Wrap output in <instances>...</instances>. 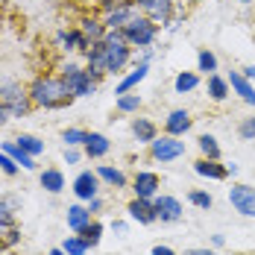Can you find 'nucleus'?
I'll return each mask as SVG.
<instances>
[{"mask_svg":"<svg viewBox=\"0 0 255 255\" xmlns=\"http://www.w3.org/2000/svg\"><path fill=\"white\" fill-rule=\"evenodd\" d=\"M211 241H214V247H223V244H226V238H223V235H214Z\"/></svg>","mask_w":255,"mask_h":255,"instance_id":"de8ad7c7","label":"nucleus"},{"mask_svg":"<svg viewBox=\"0 0 255 255\" xmlns=\"http://www.w3.org/2000/svg\"><path fill=\"white\" fill-rule=\"evenodd\" d=\"M103 50H106V71L109 74H121L127 68L129 56H132V44L124 38L121 29H109L103 38Z\"/></svg>","mask_w":255,"mask_h":255,"instance_id":"7ed1b4c3","label":"nucleus"},{"mask_svg":"<svg viewBox=\"0 0 255 255\" xmlns=\"http://www.w3.org/2000/svg\"><path fill=\"white\" fill-rule=\"evenodd\" d=\"M85 155L88 158H103V155L112 150V144H109V138L103 135V132H88V141H85Z\"/></svg>","mask_w":255,"mask_h":255,"instance_id":"aec40b11","label":"nucleus"},{"mask_svg":"<svg viewBox=\"0 0 255 255\" xmlns=\"http://www.w3.org/2000/svg\"><path fill=\"white\" fill-rule=\"evenodd\" d=\"M38 182H41V188H44L47 194H62V191H65V173H62L59 167H44V170L38 173Z\"/></svg>","mask_w":255,"mask_h":255,"instance_id":"a211bd4d","label":"nucleus"},{"mask_svg":"<svg viewBox=\"0 0 255 255\" xmlns=\"http://www.w3.org/2000/svg\"><path fill=\"white\" fill-rule=\"evenodd\" d=\"M56 38L65 44V50H82V53L91 50V41L82 35V29H59Z\"/></svg>","mask_w":255,"mask_h":255,"instance_id":"f3484780","label":"nucleus"},{"mask_svg":"<svg viewBox=\"0 0 255 255\" xmlns=\"http://www.w3.org/2000/svg\"><path fill=\"white\" fill-rule=\"evenodd\" d=\"M74 197H77L79 203H88V200H94L97 194H100V176H97V170H82L77 179H74Z\"/></svg>","mask_w":255,"mask_h":255,"instance_id":"0eeeda50","label":"nucleus"},{"mask_svg":"<svg viewBox=\"0 0 255 255\" xmlns=\"http://www.w3.org/2000/svg\"><path fill=\"white\" fill-rule=\"evenodd\" d=\"M150 155L155 161L167 164V161H176L179 155H185V141H179L176 135H155V141L150 144Z\"/></svg>","mask_w":255,"mask_h":255,"instance_id":"423d86ee","label":"nucleus"},{"mask_svg":"<svg viewBox=\"0 0 255 255\" xmlns=\"http://www.w3.org/2000/svg\"><path fill=\"white\" fill-rule=\"evenodd\" d=\"M150 255H176V253H173L170 247H161V244H158V247H153V253Z\"/></svg>","mask_w":255,"mask_h":255,"instance_id":"37998d69","label":"nucleus"},{"mask_svg":"<svg viewBox=\"0 0 255 255\" xmlns=\"http://www.w3.org/2000/svg\"><path fill=\"white\" fill-rule=\"evenodd\" d=\"M0 255H6V250H0Z\"/></svg>","mask_w":255,"mask_h":255,"instance_id":"603ef678","label":"nucleus"},{"mask_svg":"<svg viewBox=\"0 0 255 255\" xmlns=\"http://www.w3.org/2000/svg\"><path fill=\"white\" fill-rule=\"evenodd\" d=\"M194 170H197L200 176H205V179H217V182L229 176V170H226L223 164H217L214 158H200V161L194 164Z\"/></svg>","mask_w":255,"mask_h":255,"instance_id":"4be33fe9","label":"nucleus"},{"mask_svg":"<svg viewBox=\"0 0 255 255\" xmlns=\"http://www.w3.org/2000/svg\"><path fill=\"white\" fill-rule=\"evenodd\" d=\"M191 124H194V121H191V115H188V112H185V109H173V112H170V115H167V121H164V129H167V135H185V132H188V129H191Z\"/></svg>","mask_w":255,"mask_h":255,"instance_id":"dca6fc26","label":"nucleus"},{"mask_svg":"<svg viewBox=\"0 0 255 255\" xmlns=\"http://www.w3.org/2000/svg\"><path fill=\"white\" fill-rule=\"evenodd\" d=\"M200 153H203V158H220V144H217V138L214 135H200Z\"/></svg>","mask_w":255,"mask_h":255,"instance_id":"c756f323","label":"nucleus"},{"mask_svg":"<svg viewBox=\"0 0 255 255\" xmlns=\"http://www.w3.org/2000/svg\"><path fill=\"white\" fill-rule=\"evenodd\" d=\"M77 235L85 241V244H88V247H97V244H100V238H103V223L91 220V223H88V226H82Z\"/></svg>","mask_w":255,"mask_h":255,"instance_id":"c85d7f7f","label":"nucleus"},{"mask_svg":"<svg viewBox=\"0 0 255 255\" xmlns=\"http://www.w3.org/2000/svg\"><path fill=\"white\" fill-rule=\"evenodd\" d=\"M197 65H200V71H203V74H208V77H211V74H217V56H214L211 50H200V56H197Z\"/></svg>","mask_w":255,"mask_h":255,"instance_id":"72a5a7b5","label":"nucleus"},{"mask_svg":"<svg viewBox=\"0 0 255 255\" xmlns=\"http://www.w3.org/2000/svg\"><path fill=\"white\" fill-rule=\"evenodd\" d=\"M188 200H191V205H197V208H205V211H208V208H211V203H214L208 191H191V194H188Z\"/></svg>","mask_w":255,"mask_h":255,"instance_id":"4c0bfd02","label":"nucleus"},{"mask_svg":"<svg viewBox=\"0 0 255 255\" xmlns=\"http://www.w3.org/2000/svg\"><path fill=\"white\" fill-rule=\"evenodd\" d=\"M15 211H18V200H15V197L0 200V232H6V229L15 226Z\"/></svg>","mask_w":255,"mask_h":255,"instance_id":"a878e982","label":"nucleus"},{"mask_svg":"<svg viewBox=\"0 0 255 255\" xmlns=\"http://www.w3.org/2000/svg\"><path fill=\"white\" fill-rule=\"evenodd\" d=\"M135 3L147 12V18L155 21V24H167L173 18V0H135Z\"/></svg>","mask_w":255,"mask_h":255,"instance_id":"f8f14e48","label":"nucleus"},{"mask_svg":"<svg viewBox=\"0 0 255 255\" xmlns=\"http://www.w3.org/2000/svg\"><path fill=\"white\" fill-rule=\"evenodd\" d=\"M79 29H82V35L94 44V41H103L106 38V32H109V26L103 24V21H94V18H85L82 24H79Z\"/></svg>","mask_w":255,"mask_h":255,"instance_id":"bb28decb","label":"nucleus"},{"mask_svg":"<svg viewBox=\"0 0 255 255\" xmlns=\"http://www.w3.org/2000/svg\"><path fill=\"white\" fill-rule=\"evenodd\" d=\"M85 141H88L85 129H65L62 132V144L65 147H85Z\"/></svg>","mask_w":255,"mask_h":255,"instance_id":"473e14b6","label":"nucleus"},{"mask_svg":"<svg viewBox=\"0 0 255 255\" xmlns=\"http://www.w3.org/2000/svg\"><path fill=\"white\" fill-rule=\"evenodd\" d=\"M18 170H21V164H18V161H15L9 153H3V150H0V173H6V176H15Z\"/></svg>","mask_w":255,"mask_h":255,"instance_id":"e433bc0d","label":"nucleus"},{"mask_svg":"<svg viewBox=\"0 0 255 255\" xmlns=\"http://www.w3.org/2000/svg\"><path fill=\"white\" fill-rule=\"evenodd\" d=\"M29 100H32V106H41V109H65L77 97L71 94V88L65 85L62 77L41 74V77L32 79V85H29Z\"/></svg>","mask_w":255,"mask_h":255,"instance_id":"f257e3e1","label":"nucleus"},{"mask_svg":"<svg viewBox=\"0 0 255 255\" xmlns=\"http://www.w3.org/2000/svg\"><path fill=\"white\" fill-rule=\"evenodd\" d=\"M100 197H94V200H88V211H91V214H94V211H100Z\"/></svg>","mask_w":255,"mask_h":255,"instance_id":"c03bdc74","label":"nucleus"},{"mask_svg":"<svg viewBox=\"0 0 255 255\" xmlns=\"http://www.w3.org/2000/svg\"><path fill=\"white\" fill-rule=\"evenodd\" d=\"M85 59H88L85 71L91 74V79H100V77L109 74V71H106V50H103V41H94V44H91V50L85 53Z\"/></svg>","mask_w":255,"mask_h":255,"instance_id":"4468645a","label":"nucleus"},{"mask_svg":"<svg viewBox=\"0 0 255 255\" xmlns=\"http://www.w3.org/2000/svg\"><path fill=\"white\" fill-rule=\"evenodd\" d=\"M79 158H82L79 147H65V164H79Z\"/></svg>","mask_w":255,"mask_h":255,"instance_id":"a19ab883","label":"nucleus"},{"mask_svg":"<svg viewBox=\"0 0 255 255\" xmlns=\"http://www.w3.org/2000/svg\"><path fill=\"white\" fill-rule=\"evenodd\" d=\"M135 15H138V3L135 0H124L121 6H115L112 12H106V21L103 24L109 26V29H124Z\"/></svg>","mask_w":255,"mask_h":255,"instance_id":"9d476101","label":"nucleus"},{"mask_svg":"<svg viewBox=\"0 0 255 255\" xmlns=\"http://www.w3.org/2000/svg\"><path fill=\"white\" fill-rule=\"evenodd\" d=\"M132 135L138 138V144H153L155 141V124L147 118H135L132 121Z\"/></svg>","mask_w":255,"mask_h":255,"instance_id":"b1692460","label":"nucleus"},{"mask_svg":"<svg viewBox=\"0 0 255 255\" xmlns=\"http://www.w3.org/2000/svg\"><path fill=\"white\" fill-rule=\"evenodd\" d=\"M158 188H161V182L155 173L150 170H138L135 179H132V191H135V197H141V200H155L158 197Z\"/></svg>","mask_w":255,"mask_h":255,"instance_id":"9b49d317","label":"nucleus"},{"mask_svg":"<svg viewBox=\"0 0 255 255\" xmlns=\"http://www.w3.org/2000/svg\"><path fill=\"white\" fill-rule=\"evenodd\" d=\"M238 132H241V138H244V141H255V115H253V118H247V121L238 127Z\"/></svg>","mask_w":255,"mask_h":255,"instance_id":"58836bf2","label":"nucleus"},{"mask_svg":"<svg viewBox=\"0 0 255 255\" xmlns=\"http://www.w3.org/2000/svg\"><path fill=\"white\" fill-rule=\"evenodd\" d=\"M121 32H124V38H127L132 47H150L155 41V35H158V24L150 21L147 15H135Z\"/></svg>","mask_w":255,"mask_h":255,"instance_id":"20e7f679","label":"nucleus"},{"mask_svg":"<svg viewBox=\"0 0 255 255\" xmlns=\"http://www.w3.org/2000/svg\"><path fill=\"white\" fill-rule=\"evenodd\" d=\"M97 176H100V182L112 185L115 191H118V188H127V173L118 170V167H112V164H100V167H97Z\"/></svg>","mask_w":255,"mask_h":255,"instance_id":"393cba45","label":"nucleus"},{"mask_svg":"<svg viewBox=\"0 0 255 255\" xmlns=\"http://www.w3.org/2000/svg\"><path fill=\"white\" fill-rule=\"evenodd\" d=\"M65 220H68V229H74L79 232L82 226H88L91 223V211H88V205H68V214H65Z\"/></svg>","mask_w":255,"mask_h":255,"instance_id":"412c9836","label":"nucleus"},{"mask_svg":"<svg viewBox=\"0 0 255 255\" xmlns=\"http://www.w3.org/2000/svg\"><path fill=\"white\" fill-rule=\"evenodd\" d=\"M229 203L235 211H241L244 217H255V188L250 185H232L229 188Z\"/></svg>","mask_w":255,"mask_h":255,"instance_id":"6e6552de","label":"nucleus"},{"mask_svg":"<svg viewBox=\"0 0 255 255\" xmlns=\"http://www.w3.org/2000/svg\"><path fill=\"white\" fill-rule=\"evenodd\" d=\"M241 3H253V0H241Z\"/></svg>","mask_w":255,"mask_h":255,"instance_id":"3c124183","label":"nucleus"},{"mask_svg":"<svg viewBox=\"0 0 255 255\" xmlns=\"http://www.w3.org/2000/svg\"><path fill=\"white\" fill-rule=\"evenodd\" d=\"M21 241V229L18 226H12V229H6V235H3V250H9V247H15Z\"/></svg>","mask_w":255,"mask_h":255,"instance_id":"ea45409f","label":"nucleus"},{"mask_svg":"<svg viewBox=\"0 0 255 255\" xmlns=\"http://www.w3.org/2000/svg\"><path fill=\"white\" fill-rule=\"evenodd\" d=\"M59 77L65 79V85L71 88V94L74 97H91L94 91H97V79H91V74L85 71V68H79L74 62H68L65 68H62V74Z\"/></svg>","mask_w":255,"mask_h":255,"instance_id":"39448f33","label":"nucleus"},{"mask_svg":"<svg viewBox=\"0 0 255 255\" xmlns=\"http://www.w3.org/2000/svg\"><path fill=\"white\" fill-rule=\"evenodd\" d=\"M244 77H247V79H255V65H247V68H244Z\"/></svg>","mask_w":255,"mask_h":255,"instance_id":"a18cd8bd","label":"nucleus"},{"mask_svg":"<svg viewBox=\"0 0 255 255\" xmlns=\"http://www.w3.org/2000/svg\"><path fill=\"white\" fill-rule=\"evenodd\" d=\"M153 205H155V214H158V220H161V223H179V220H182V214H185L182 203H179L176 197H167V194L155 197Z\"/></svg>","mask_w":255,"mask_h":255,"instance_id":"1a4fd4ad","label":"nucleus"},{"mask_svg":"<svg viewBox=\"0 0 255 255\" xmlns=\"http://www.w3.org/2000/svg\"><path fill=\"white\" fill-rule=\"evenodd\" d=\"M0 250H3V235H0Z\"/></svg>","mask_w":255,"mask_h":255,"instance_id":"8fccbe9b","label":"nucleus"},{"mask_svg":"<svg viewBox=\"0 0 255 255\" xmlns=\"http://www.w3.org/2000/svg\"><path fill=\"white\" fill-rule=\"evenodd\" d=\"M147 74H150V62H138V68H135L129 77H124L121 82H118L115 94H118V97H121V94H129V91H132L138 82H144V79H147Z\"/></svg>","mask_w":255,"mask_h":255,"instance_id":"6ab92c4d","label":"nucleus"},{"mask_svg":"<svg viewBox=\"0 0 255 255\" xmlns=\"http://www.w3.org/2000/svg\"><path fill=\"white\" fill-rule=\"evenodd\" d=\"M173 85H176L179 94H185V91H194V88L200 85V77H197V74H191V71H185V74H179V77H176Z\"/></svg>","mask_w":255,"mask_h":255,"instance_id":"f704fd0d","label":"nucleus"},{"mask_svg":"<svg viewBox=\"0 0 255 255\" xmlns=\"http://www.w3.org/2000/svg\"><path fill=\"white\" fill-rule=\"evenodd\" d=\"M62 250H65L68 255H88V250H91V247H88L79 235H68V238L62 241Z\"/></svg>","mask_w":255,"mask_h":255,"instance_id":"7c9ffc66","label":"nucleus"},{"mask_svg":"<svg viewBox=\"0 0 255 255\" xmlns=\"http://www.w3.org/2000/svg\"><path fill=\"white\" fill-rule=\"evenodd\" d=\"M229 88L235 91V94H241L244 103L255 106V85H253V79H247L241 71H232L229 74Z\"/></svg>","mask_w":255,"mask_h":255,"instance_id":"2eb2a0df","label":"nucleus"},{"mask_svg":"<svg viewBox=\"0 0 255 255\" xmlns=\"http://www.w3.org/2000/svg\"><path fill=\"white\" fill-rule=\"evenodd\" d=\"M0 103L6 106L9 118H26L32 112V100H29V88H24L18 79H0Z\"/></svg>","mask_w":255,"mask_h":255,"instance_id":"f03ea898","label":"nucleus"},{"mask_svg":"<svg viewBox=\"0 0 255 255\" xmlns=\"http://www.w3.org/2000/svg\"><path fill=\"white\" fill-rule=\"evenodd\" d=\"M6 121H9V112H6V106L0 103V124H6Z\"/></svg>","mask_w":255,"mask_h":255,"instance_id":"49530a36","label":"nucleus"},{"mask_svg":"<svg viewBox=\"0 0 255 255\" xmlns=\"http://www.w3.org/2000/svg\"><path fill=\"white\" fill-rule=\"evenodd\" d=\"M15 144H18L21 150H26L29 155H41V153H44V141H38L35 135H18V138H15Z\"/></svg>","mask_w":255,"mask_h":255,"instance_id":"2f4dec72","label":"nucleus"},{"mask_svg":"<svg viewBox=\"0 0 255 255\" xmlns=\"http://www.w3.org/2000/svg\"><path fill=\"white\" fill-rule=\"evenodd\" d=\"M141 109V97L138 94H121L118 97V112H138Z\"/></svg>","mask_w":255,"mask_h":255,"instance_id":"c9c22d12","label":"nucleus"},{"mask_svg":"<svg viewBox=\"0 0 255 255\" xmlns=\"http://www.w3.org/2000/svg\"><path fill=\"white\" fill-rule=\"evenodd\" d=\"M0 150L12 155V158H15V161H18V164H21L24 170H35V167H38V164H35V155H29L26 150H21V147H18L15 141H3V147H0Z\"/></svg>","mask_w":255,"mask_h":255,"instance_id":"5701e85b","label":"nucleus"},{"mask_svg":"<svg viewBox=\"0 0 255 255\" xmlns=\"http://www.w3.org/2000/svg\"><path fill=\"white\" fill-rule=\"evenodd\" d=\"M127 211H129V217H132L135 223H141V226H150V223L158 220L153 200H141V197H135V200L127 205Z\"/></svg>","mask_w":255,"mask_h":255,"instance_id":"ddd939ff","label":"nucleus"},{"mask_svg":"<svg viewBox=\"0 0 255 255\" xmlns=\"http://www.w3.org/2000/svg\"><path fill=\"white\" fill-rule=\"evenodd\" d=\"M47 255H68V253H65L62 247H56V250H50V253H47Z\"/></svg>","mask_w":255,"mask_h":255,"instance_id":"09e8293b","label":"nucleus"},{"mask_svg":"<svg viewBox=\"0 0 255 255\" xmlns=\"http://www.w3.org/2000/svg\"><path fill=\"white\" fill-rule=\"evenodd\" d=\"M185 255H220V253H214L208 247H191V250H185Z\"/></svg>","mask_w":255,"mask_h":255,"instance_id":"79ce46f5","label":"nucleus"},{"mask_svg":"<svg viewBox=\"0 0 255 255\" xmlns=\"http://www.w3.org/2000/svg\"><path fill=\"white\" fill-rule=\"evenodd\" d=\"M208 94H211V100H226L229 97V79H223L220 74H211L208 77Z\"/></svg>","mask_w":255,"mask_h":255,"instance_id":"cd10ccee","label":"nucleus"}]
</instances>
